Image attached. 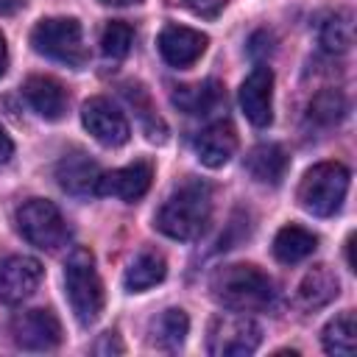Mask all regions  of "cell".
I'll list each match as a JSON object with an SVG mask.
<instances>
[{"instance_id": "cell-18", "label": "cell", "mask_w": 357, "mask_h": 357, "mask_svg": "<svg viewBox=\"0 0 357 357\" xmlns=\"http://www.w3.org/2000/svg\"><path fill=\"white\" fill-rule=\"evenodd\" d=\"M287 165H290V159H287L284 148L276 142H262V145L251 148L245 156V170L259 184H273V187L282 184Z\"/></svg>"}, {"instance_id": "cell-11", "label": "cell", "mask_w": 357, "mask_h": 357, "mask_svg": "<svg viewBox=\"0 0 357 357\" xmlns=\"http://www.w3.org/2000/svg\"><path fill=\"white\" fill-rule=\"evenodd\" d=\"M240 106L251 126L265 128L273 120V73L265 64H257L240 86Z\"/></svg>"}, {"instance_id": "cell-22", "label": "cell", "mask_w": 357, "mask_h": 357, "mask_svg": "<svg viewBox=\"0 0 357 357\" xmlns=\"http://www.w3.org/2000/svg\"><path fill=\"white\" fill-rule=\"evenodd\" d=\"M187 332H190V318H187V312L178 310V307L165 310V312L153 321V326H151L153 343H156L159 349H165V351H178V349L184 346V340H187Z\"/></svg>"}, {"instance_id": "cell-13", "label": "cell", "mask_w": 357, "mask_h": 357, "mask_svg": "<svg viewBox=\"0 0 357 357\" xmlns=\"http://www.w3.org/2000/svg\"><path fill=\"white\" fill-rule=\"evenodd\" d=\"M209 39L206 33L187 28V25H165L159 33V53L170 67H190L195 64L204 50H206Z\"/></svg>"}, {"instance_id": "cell-12", "label": "cell", "mask_w": 357, "mask_h": 357, "mask_svg": "<svg viewBox=\"0 0 357 357\" xmlns=\"http://www.w3.org/2000/svg\"><path fill=\"white\" fill-rule=\"evenodd\" d=\"M103 170L98 167L95 159H89L84 151H70L59 159L56 165V181L64 192L75 195V198H89L98 195V184H100Z\"/></svg>"}, {"instance_id": "cell-24", "label": "cell", "mask_w": 357, "mask_h": 357, "mask_svg": "<svg viewBox=\"0 0 357 357\" xmlns=\"http://www.w3.org/2000/svg\"><path fill=\"white\" fill-rule=\"evenodd\" d=\"M318 42L326 53H346L354 42V22H351V14L349 11H337V14H329L321 25V33H318Z\"/></svg>"}, {"instance_id": "cell-21", "label": "cell", "mask_w": 357, "mask_h": 357, "mask_svg": "<svg viewBox=\"0 0 357 357\" xmlns=\"http://www.w3.org/2000/svg\"><path fill=\"white\" fill-rule=\"evenodd\" d=\"M165 276H167V262H165V257H162L159 251L145 248V251H139V254L128 262L126 276H123V284H126L128 293H142V290L159 284Z\"/></svg>"}, {"instance_id": "cell-19", "label": "cell", "mask_w": 357, "mask_h": 357, "mask_svg": "<svg viewBox=\"0 0 357 357\" xmlns=\"http://www.w3.org/2000/svg\"><path fill=\"white\" fill-rule=\"evenodd\" d=\"M340 293V282L335 276V271L329 265H315L307 271V276L298 284V301L307 310H318L326 307L332 298H337Z\"/></svg>"}, {"instance_id": "cell-9", "label": "cell", "mask_w": 357, "mask_h": 357, "mask_svg": "<svg viewBox=\"0 0 357 357\" xmlns=\"http://www.w3.org/2000/svg\"><path fill=\"white\" fill-rule=\"evenodd\" d=\"M11 337L25 351H50L61 343V324L50 310H25L11 318Z\"/></svg>"}, {"instance_id": "cell-10", "label": "cell", "mask_w": 357, "mask_h": 357, "mask_svg": "<svg viewBox=\"0 0 357 357\" xmlns=\"http://www.w3.org/2000/svg\"><path fill=\"white\" fill-rule=\"evenodd\" d=\"M42 282V265L25 254L0 257V304H20Z\"/></svg>"}, {"instance_id": "cell-15", "label": "cell", "mask_w": 357, "mask_h": 357, "mask_svg": "<svg viewBox=\"0 0 357 357\" xmlns=\"http://www.w3.org/2000/svg\"><path fill=\"white\" fill-rule=\"evenodd\" d=\"M192 148H195V156L204 167H223L237 151V134H234L231 123L215 120L195 134Z\"/></svg>"}, {"instance_id": "cell-7", "label": "cell", "mask_w": 357, "mask_h": 357, "mask_svg": "<svg viewBox=\"0 0 357 357\" xmlns=\"http://www.w3.org/2000/svg\"><path fill=\"white\" fill-rule=\"evenodd\" d=\"M17 231L42 251H56L70 240V226L59 206L45 198H31L17 209Z\"/></svg>"}, {"instance_id": "cell-25", "label": "cell", "mask_w": 357, "mask_h": 357, "mask_svg": "<svg viewBox=\"0 0 357 357\" xmlns=\"http://www.w3.org/2000/svg\"><path fill=\"white\" fill-rule=\"evenodd\" d=\"M346 109H349L346 106V98L337 89H324L310 103V120L318 123V126H335V123L343 120Z\"/></svg>"}, {"instance_id": "cell-28", "label": "cell", "mask_w": 357, "mask_h": 357, "mask_svg": "<svg viewBox=\"0 0 357 357\" xmlns=\"http://www.w3.org/2000/svg\"><path fill=\"white\" fill-rule=\"evenodd\" d=\"M11 153H14V142H11V137L6 134V128L0 126V165H6V162L11 159Z\"/></svg>"}, {"instance_id": "cell-8", "label": "cell", "mask_w": 357, "mask_h": 357, "mask_svg": "<svg viewBox=\"0 0 357 357\" xmlns=\"http://www.w3.org/2000/svg\"><path fill=\"white\" fill-rule=\"evenodd\" d=\"M81 123L106 148H120L131 137V128H128L126 114L109 98H89L81 106Z\"/></svg>"}, {"instance_id": "cell-27", "label": "cell", "mask_w": 357, "mask_h": 357, "mask_svg": "<svg viewBox=\"0 0 357 357\" xmlns=\"http://www.w3.org/2000/svg\"><path fill=\"white\" fill-rule=\"evenodd\" d=\"M226 0H187V8L198 17H218L223 11Z\"/></svg>"}, {"instance_id": "cell-17", "label": "cell", "mask_w": 357, "mask_h": 357, "mask_svg": "<svg viewBox=\"0 0 357 357\" xmlns=\"http://www.w3.org/2000/svg\"><path fill=\"white\" fill-rule=\"evenodd\" d=\"M173 103L195 117H206L212 112H218L220 106H226V92L218 81H201V84H184L173 89Z\"/></svg>"}, {"instance_id": "cell-1", "label": "cell", "mask_w": 357, "mask_h": 357, "mask_svg": "<svg viewBox=\"0 0 357 357\" xmlns=\"http://www.w3.org/2000/svg\"><path fill=\"white\" fill-rule=\"evenodd\" d=\"M209 290L220 307L234 310V312H259L276 301L273 279L248 262L218 268L209 279Z\"/></svg>"}, {"instance_id": "cell-4", "label": "cell", "mask_w": 357, "mask_h": 357, "mask_svg": "<svg viewBox=\"0 0 357 357\" xmlns=\"http://www.w3.org/2000/svg\"><path fill=\"white\" fill-rule=\"evenodd\" d=\"M349 192V170L340 162L312 165L298 184V204L315 218H329L340 209Z\"/></svg>"}, {"instance_id": "cell-2", "label": "cell", "mask_w": 357, "mask_h": 357, "mask_svg": "<svg viewBox=\"0 0 357 357\" xmlns=\"http://www.w3.org/2000/svg\"><path fill=\"white\" fill-rule=\"evenodd\" d=\"M212 215V190L204 181H184L159 206L153 226L170 240H195L204 234Z\"/></svg>"}, {"instance_id": "cell-23", "label": "cell", "mask_w": 357, "mask_h": 357, "mask_svg": "<svg viewBox=\"0 0 357 357\" xmlns=\"http://www.w3.org/2000/svg\"><path fill=\"white\" fill-rule=\"evenodd\" d=\"M321 343H324V351L326 354H354L357 349V326H354V312L346 310L340 315H335L324 332H321Z\"/></svg>"}, {"instance_id": "cell-6", "label": "cell", "mask_w": 357, "mask_h": 357, "mask_svg": "<svg viewBox=\"0 0 357 357\" xmlns=\"http://www.w3.org/2000/svg\"><path fill=\"white\" fill-rule=\"evenodd\" d=\"M262 329L245 312H220L209 321L206 351L212 357H248L259 349Z\"/></svg>"}, {"instance_id": "cell-26", "label": "cell", "mask_w": 357, "mask_h": 357, "mask_svg": "<svg viewBox=\"0 0 357 357\" xmlns=\"http://www.w3.org/2000/svg\"><path fill=\"white\" fill-rule=\"evenodd\" d=\"M134 45V28L123 20H112L100 33V53L106 59H126Z\"/></svg>"}, {"instance_id": "cell-16", "label": "cell", "mask_w": 357, "mask_h": 357, "mask_svg": "<svg viewBox=\"0 0 357 357\" xmlns=\"http://www.w3.org/2000/svg\"><path fill=\"white\" fill-rule=\"evenodd\" d=\"M22 95L25 100L31 103V109L45 117V120H61L67 114V106H70V95L67 89L50 78V75H31L25 84H22Z\"/></svg>"}, {"instance_id": "cell-30", "label": "cell", "mask_w": 357, "mask_h": 357, "mask_svg": "<svg viewBox=\"0 0 357 357\" xmlns=\"http://www.w3.org/2000/svg\"><path fill=\"white\" fill-rule=\"evenodd\" d=\"M22 3H25V0H0V14H11V11H17Z\"/></svg>"}, {"instance_id": "cell-29", "label": "cell", "mask_w": 357, "mask_h": 357, "mask_svg": "<svg viewBox=\"0 0 357 357\" xmlns=\"http://www.w3.org/2000/svg\"><path fill=\"white\" fill-rule=\"evenodd\" d=\"M6 67H8V47H6V39L0 33V75L6 73Z\"/></svg>"}, {"instance_id": "cell-20", "label": "cell", "mask_w": 357, "mask_h": 357, "mask_svg": "<svg viewBox=\"0 0 357 357\" xmlns=\"http://www.w3.org/2000/svg\"><path fill=\"white\" fill-rule=\"evenodd\" d=\"M315 248H318V237L298 223L282 226L273 237V257L284 265H296V262L307 259Z\"/></svg>"}, {"instance_id": "cell-31", "label": "cell", "mask_w": 357, "mask_h": 357, "mask_svg": "<svg viewBox=\"0 0 357 357\" xmlns=\"http://www.w3.org/2000/svg\"><path fill=\"white\" fill-rule=\"evenodd\" d=\"M106 6H131V3H139V0H100Z\"/></svg>"}, {"instance_id": "cell-3", "label": "cell", "mask_w": 357, "mask_h": 357, "mask_svg": "<svg viewBox=\"0 0 357 357\" xmlns=\"http://www.w3.org/2000/svg\"><path fill=\"white\" fill-rule=\"evenodd\" d=\"M64 293L70 310L81 326H92L103 312V282L95 268V257L86 248H73L64 262Z\"/></svg>"}, {"instance_id": "cell-5", "label": "cell", "mask_w": 357, "mask_h": 357, "mask_svg": "<svg viewBox=\"0 0 357 357\" xmlns=\"http://www.w3.org/2000/svg\"><path fill=\"white\" fill-rule=\"evenodd\" d=\"M31 45L39 56H47L53 61L84 67L89 53L84 45V31L75 17H47L39 20L31 31Z\"/></svg>"}, {"instance_id": "cell-14", "label": "cell", "mask_w": 357, "mask_h": 357, "mask_svg": "<svg viewBox=\"0 0 357 357\" xmlns=\"http://www.w3.org/2000/svg\"><path fill=\"white\" fill-rule=\"evenodd\" d=\"M151 178H153L151 162H134V165L103 173L100 184H98V195H112V198H120L126 204H134L148 192Z\"/></svg>"}]
</instances>
